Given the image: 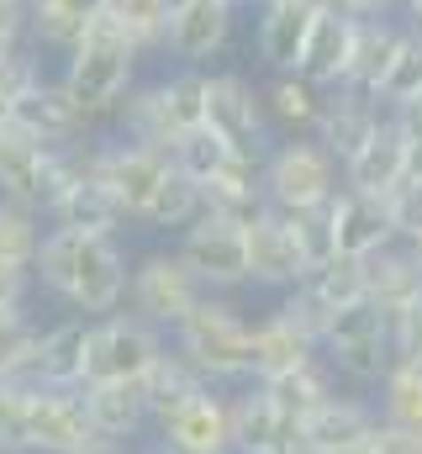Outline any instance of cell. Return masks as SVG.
I'll return each instance as SVG.
<instances>
[{"label":"cell","instance_id":"6da1fadb","mask_svg":"<svg viewBox=\"0 0 422 454\" xmlns=\"http://www.w3.org/2000/svg\"><path fill=\"white\" fill-rule=\"evenodd\" d=\"M127 270H132V254L121 238L74 232V227H48L32 259L37 291L80 317H111L127 307Z\"/></svg>","mask_w":422,"mask_h":454},{"label":"cell","instance_id":"7a4b0ae2","mask_svg":"<svg viewBox=\"0 0 422 454\" xmlns=\"http://www.w3.org/2000/svg\"><path fill=\"white\" fill-rule=\"evenodd\" d=\"M59 80H64V90L74 96L85 127L101 137L106 127H116L127 96H132L137 80H143V53H137L106 16H96V21L85 27V37L59 59Z\"/></svg>","mask_w":422,"mask_h":454},{"label":"cell","instance_id":"3957f363","mask_svg":"<svg viewBox=\"0 0 422 454\" xmlns=\"http://www.w3.org/2000/svg\"><path fill=\"white\" fill-rule=\"evenodd\" d=\"M169 348L222 391H238L254 380V317L238 307V296L207 291L175 328H169Z\"/></svg>","mask_w":422,"mask_h":454},{"label":"cell","instance_id":"277c9868","mask_svg":"<svg viewBox=\"0 0 422 454\" xmlns=\"http://www.w3.org/2000/svg\"><path fill=\"white\" fill-rule=\"evenodd\" d=\"M316 348H322V364L338 375V386H343V391H364V396H370V391L386 380V370L396 364L391 317H386L380 307H370V301L338 312V317L322 328Z\"/></svg>","mask_w":422,"mask_h":454},{"label":"cell","instance_id":"5b68a950","mask_svg":"<svg viewBox=\"0 0 422 454\" xmlns=\"http://www.w3.org/2000/svg\"><path fill=\"white\" fill-rule=\"evenodd\" d=\"M259 185L270 212H322L343 191V169L316 137H280L259 159Z\"/></svg>","mask_w":422,"mask_h":454},{"label":"cell","instance_id":"8992f818","mask_svg":"<svg viewBox=\"0 0 422 454\" xmlns=\"http://www.w3.org/2000/svg\"><path fill=\"white\" fill-rule=\"evenodd\" d=\"M207 296L201 275L185 264V254L175 243H159V248H143L127 270V312L153 323V328H175L196 301Z\"/></svg>","mask_w":422,"mask_h":454},{"label":"cell","instance_id":"52a82bcc","mask_svg":"<svg viewBox=\"0 0 422 454\" xmlns=\"http://www.w3.org/2000/svg\"><path fill=\"white\" fill-rule=\"evenodd\" d=\"M207 127L238 159H254V164L280 143L254 74H243V69H211L207 74Z\"/></svg>","mask_w":422,"mask_h":454},{"label":"cell","instance_id":"ba28073f","mask_svg":"<svg viewBox=\"0 0 422 454\" xmlns=\"http://www.w3.org/2000/svg\"><path fill=\"white\" fill-rule=\"evenodd\" d=\"M164 348H169V333L132 317L127 307L111 312V317H96V328H90V380H143L159 364Z\"/></svg>","mask_w":422,"mask_h":454},{"label":"cell","instance_id":"9c48e42d","mask_svg":"<svg viewBox=\"0 0 422 454\" xmlns=\"http://www.w3.org/2000/svg\"><path fill=\"white\" fill-rule=\"evenodd\" d=\"M175 248L185 254V264L201 275L207 291H222V296L248 291V232L238 223H222V217L201 212L175 238Z\"/></svg>","mask_w":422,"mask_h":454},{"label":"cell","instance_id":"30bf717a","mask_svg":"<svg viewBox=\"0 0 422 454\" xmlns=\"http://www.w3.org/2000/svg\"><path fill=\"white\" fill-rule=\"evenodd\" d=\"M96 169H101V180L111 185V196L121 201L127 223L137 227L143 212H148V201H153V191H159L164 175L175 169V159H169V148H148V143H127V137H116V132H101Z\"/></svg>","mask_w":422,"mask_h":454},{"label":"cell","instance_id":"8fae6325","mask_svg":"<svg viewBox=\"0 0 422 454\" xmlns=\"http://www.w3.org/2000/svg\"><path fill=\"white\" fill-rule=\"evenodd\" d=\"M359 301H364V259H343V254H332L327 264L307 270V275L275 301V307L291 312L301 328H312L316 339H322V328H327L338 312L359 307Z\"/></svg>","mask_w":422,"mask_h":454},{"label":"cell","instance_id":"7c38bea8","mask_svg":"<svg viewBox=\"0 0 422 454\" xmlns=\"http://www.w3.org/2000/svg\"><path fill=\"white\" fill-rule=\"evenodd\" d=\"M164 454H232V391L207 386L175 412H164L148 434Z\"/></svg>","mask_w":422,"mask_h":454},{"label":"cell","instance_id":"4fadbf2b","mask_svg":"<svg viewBox=\"0 0 422 454\" xmlns=\"http://www.w3.org/2000/svg\"><path fill=\"white\" fill-rule=\"evenodd\" d=\"M101 444L90 418H85V396L64 391V386H43L32 380V402H27V454H80Z\"/></svg>","mask_w":422,"mask_h":454},{"label":"cell","instance_id":"5bb4252c","mask_svg":"<svg viewBox=\"0 0 422 454\" xmlns=\"http://www.w3.org/2000/svg\"><path fill=\"white\" fill-rule=\"evenodd\" d=\"M232 454H312L307 423L280 412L259 380L232 391Z\"/></svg>","mask_w":422,"mask_h":454},{"label":"cell","instance_id":"9a60e30c","mask_svg":"<svg viewBox=\"0 0 422 454\" xmlns=\"http://www.w3.org/2000/svg\"><path fill=\"white\" fill-rule=\"evenodd\" d=\"M238 32V5L227 0H191L169 16V37H164V59L180 69H211V59L227 53Z\"/></svg>","mask_w":422,"mask_h":454},{"label":"cell","instance_id":"2e32d148","mask_svg":"<svg viewBox=\"0 0 422 454\" xmlns=\"http://www.w3.org/2000/svg\"><path fill=\"white\" fill-rule=\"evenodd\" d=\"M243 232H248V286H254V291H275V296H285V291L312 270L285 212H270V207H264Z\"/></svg>","mask_w":422,"mask_h":454},{"label":"cell","instance_id":"e0dca14e","mask_svg":"<svg viewBox=\"0 0 422 454\" xmlns=\"http://www.w3.org/2000/svg\"><path fill=\"white\" fill-rule=\"evenodd\" d=\"M48 164H53V143H43L21 121L0 127V201L43 212L48 207Z\"/></svg>","mask_w":422,"mask_h":454},{"label":"cell","instance_id":"ac0fdd59","mask_svg":"<svg viewBox=\"0 0 422 454\" xmlns=\"http://www.w3.org/2000/svg\"><path fill=\"white\" fill-rule=\"evenodd\" d=\"M322 0H275V5H254V59L270 74H291L301 64L307 32H312Z\"/></svg>","mask_w":422,"mask_h":454},{"label":"cell","instance_id":"d6986e66","mask_svg":"<svg viewBox=\"0 0 422 454\" xmlns=\"http://www.w3.org/2000/svg\"><path fill=\"white\" fill-rule=\"evenodd\" d=\"M80 396H85V418L101 444L132 450L143 434H153L143 380H90V386H80Z\"/></svg>","mask_w":422,"mask_h":454},{"label":"cell","instance_id":"ffe728a7","mask_svg":"<svg viewBox=\"0 0 422 454\" xmlns=\"http://www.w3.org/2000/svg\"><path fill=\"white\" fill-rule=\"evenodd\" d=\"M96 148H101V137H96ZM43 223L48 227H74V232H106V238H121V232L132 227L96 164H90L74 185H64V191L53 196V207L43 212Z\"/></svg>","mask_w":422,"mask_h":454},{"label":"cell","instance_id":"44dd1931","mask_svg":"<svg viewBox=\"0 0 422 454\" xmlns=\"http://www.w3.org/2000/svg\"><path fill=\"white\" fill-rule=\"evenodd\" d=\"M386 106L375 101V96H364V90H348V85H338V90H327L322 96V116H316V143L338 159V169L370 143V132L386 121Z\"/></svg>","mask_w":422,"mask_h":454},{"label":"cell","instance_id":"7402d4cb","mask_svg":"<svg viewBox=\"0 0 422 454\" xmlns=\"http://www.w3.org/2000/svg\"><path fill=\"white\" fill-rule=\"evenodd\" d=\"M327 227H332V248L343 259H370L386 243H396L386 196H364V191H348V185L327 201Z\"/></svg>","mask_w":422,"mask_h":454},{"label":"cell","instance_id":"603a6c76","mask_svg":"<svg viewBox=\"0 0 422 454\" xmlns=\"http://www.w3.org/2000/svg\"><path fill=\"white\" fill-rule=\"evenodd\" d=\"M322 359L316 333L301 328L291 312L270 307L264 317H254V380H280L291 370H307Z\"/></svg>","mask_w":422,"mask_h":454},{"label":"cell","instance_id":"cb8c5ba5","mask_svg":"<svg viewBox=\"0 0 422 454\" xmlns=\"http://www.w3.org/2000/svg\"><path fill=\"white\" fill-rule=\"evenodd\" d=\"M90 328H96V317H80V312H64V317L43 323V348H37V375L32 380L80 391L90 380Z\"/></svg>","mask_w":422,"mask_h":454},{"label":"cell","instance_id":"d4e9b609","mask_svg":"<svg viewBox=\"0 0 422 454\" xmlns=\"http://www.w3.org/2000/svg\"><path fill=\"white\" fill-rule=\"evenodd\" d=\"M16 121L27 127V132H37L43 143H74V137H96L90 127H85V116L74 106V96L64 90V80H59V69H43L21 96H16Z\"/></svg>","mask_w":422,"mask_h":454},{"label":"cell","instance_id":"484cf974","mask_svg":"<svg viewBox=\"0 0 422 454\" xmlns=\"http://www.w3.org/2000/svg\"><path fill=\"white\" fill-rule=\"evenodd\" d=\"M402 180H407V132H402L396 116H386L370 132V143L343 164V185L364 191V196H391Z\"/></svg>","mask_w":422,"mask_h":454},{"label":"cell","instance_id":"4316f807","mask_svg":"<svg viewBox=\"0 0 422 454\" xmlns=\"http://www.w3.org/2000/svg\"><path fill=\"white\" fill-rule=\"evenodd\" d=\"M402 43H407V27H402L396 16L354 21V53H348V80H343V85L380 101V85H386V74H391Z\"/></svg>","mask_w":422,"mask_h":454},{"label":"cell","instance_id":"83f0119b","mask_svg":"<svg viewBox=\"0 0 422 454\" xmlns=\"http://www.w3.org/2000/svg\"><path fill=\"white\" fill-rule=\"evenodd\" d=\"M348 53H354V16L322 5L316 21H312V32H307V48H301L296 74H307L322 90H338V85L348 80Z\"/></svg>","mask_w":422,"mask_h":454},{"label":"cell","instance_id":"f1b7e54d","mask_svg":"<svg viewBox=\"0 0 422 454\" xmlns=\"http://www.w3.org/2000/svg\"><path fill=\"white\" fill-rule=\"evenodd\" d=\"M96 16L101 0H27V48L37 59H64Z\"/></svg>","mask_w":422,"mask_h":454},{"label":"cell","instance_id":"f546056e","mask_svg":"<svg viewBox=\"0 0 422 454\" xmlns=\"http://www.w3.org/2000/svg\"><path fill=\"white\" fill-rule=\"evenodd\" d=\"M422 296V264L407 243H386L380 254L364 259V301L380 307L386 317L407 312Z\"/></svg>","mask_w":422,"mask_h":454},{"label":"cell","instance_id":"4dcf8cb0","mask_svg":"<svg viewBox=\"0 0 422 454\" xmlns=\"http://www.w3.org/2000/svg\"><path fill=\"white\" fill-rule=\"evenodd\" d=\"M380 428V412H375V396L364 391H338L307 418V444L316 450H338V444H370Z\"/></svg>","mask_w":422,"mask_h":454},{"label":"cell","instance_id":"1f68e13d","mask_svg":"<svg viewBox=\"0 0 422 454\" xmlns=\"http://www.w3.org/2000/svg\"><path fill=\"white\" fill-rule=\"evenodd\" d=\"M259 96H264V112H270V127L280 132V137H312L316 132V116H322V85H312L307 74H270L264 85H259Z\"/></svg>","mask_w":422,"mask_h":454},{"label":"cell","instance_id":"d6a6232c","mask_svg":"<svg viewBox=\"0 0 422 454\" xmlns=\"http://www.w3.org/2000/svg\"><path fill=\"white\" fill-rule=\"evenodd\" d=\"M201 207L222 223L248 227L259 212H264V185H259V164L254 159H232L222 175H211L201 185Z\"/></svg>","mask_w":422,"mask_h":454},{"label":"cell","instance_id":"836d02e7","mask_svg":"<svg viewBox=\"0 0 422 454\" xmlns=\"http://www.w3.org/2000/svg\"><path fill=\"white\" fill-rule=\"evenodd\" d=\"M207 74L211 69H180V64H169V69L153 80V96H159V106H164V121H169L175 143L207 121Z\"/></svg>","mask_w":422,"mask_h":454},{"label":"cell","instance_id":"e575fe53","mask_svg":"<svg viewBox=\"0 0 422 454\" xmlns=\"http://www.w3.org/2000/svg\"><path fill=\"white\" fill-rule=\"evenodd\" d=\"M370 396H375V412H380L386 428L422 439V364L396 359V364L386 370V380H380Z\"/></svg>","mask_w":422,"mask_h":454},{"label":"cell","instance_id":"d590c367","mask_svg":"<svg viewBox=\"0 0 422 454\" xmlns=\"http://www.w3.org/2000/svg\"><path fill=\"white\" fill-rule=\"evenodd\" d=\"M101 16L143 53V59H159L175 11H169V0H101Z\"/></svg>","mask_w":422,"mask_h":454},{"label":"cell","instance_id":"8d00e7d4","mask_svg":"<svg viewBox=\"0 0 422 454\" xmlns=\"http://www.w3.org/2000/svg\"><path fill=\"white\" fill-rule=\"evenodd\" d=\"M264 386V396L280 407V412H291L296 423H307L316 407L327 402V396H338L343 386H338V375L316 359V364H307V370H291V375H280V380H259Z\"/></svg>","mask_w":422,"mask_h":454},{"label":"cell","instance_id":"74e56055","mask_svg":"<svg viewBox=\"0 0 422 454\" xmlns=\"http://www.w3.org/2000/svg\"><path fill=\"white\" fill-rule=\"evenodd\" d=\"M201 212H207V207H201V185H196L191 175L169 169L164 185L153 191V201H148V212H143V223L137 227H143V232H169V238H180Z\"/></svg>","mask_w":422,"mask_h":454},{"label":"cell","instance_id":"f35d334b","mask_svg":"<svg viewBox=\"0 0 422 454\" xmlns=\"http://www.w3.org/2000/svg\"><path fill=\"white\" fill-rule=\"evenodd\" d=\"M196 391H207V380H201V375L175 354V348H164V354H159V364L143 375V396H148V418H153V423H159L164 412H175L180 402H191Z\"/></svg>","mask_w":422,"mask_h":454},{"label":"cell","instance_id":"ab89813d","mask_svg":"<svg viewBox=\"0 0 422 454\" xmlns=\"http://www.w3.org/2000/svg\"><path fill=\"white\" fill-rule=\"evenodd\" d=\"M37 348H43V323L32 312H0V380H32Z\"/></svg>","mask_w":422,"mask_h":454},{"label":"cell","instance_id":"60d3db41","mask_svg":"<svg viewBox=\"0 0 422 454\" xmlns=\"http://www.w3.org/2000/svg\"><path fill=\"white\" fill-rule=\"evenodd\" d=\"M169 159H175V169H180V175H191L196 185H207L211 175H222L238 153H232V148H227V143L207 127V121H201L196 132H185V137L169 148Z\"/></svg>","mask_w":422,"mask_h":454},{"label":"cell","instance_id":"b9f144b4","mask_svg":"<svg viewBox=\"0 0 422 454\" xmlns=\"http://www.w3.org/2000/svg\"><path fill=\"white\" fill-rule=\"evenodd\" d=\"M43 212H32V207H16V201H0V259L5 264H27L32 270V259H37V248H43Z\"/></svg>","mask_w":422,"mask_h":454},{"label":"cell","instance_id":"7bdbcfd3","mask_svg":"<svg viewBox=\"0 0 422 454\" xmlns=\"http://www.w3.org/2000/svg\"><path fill=\"white\" fill-rule=\"evenodd\" d=\"M418 101H422V37L407 32L402 53H396V64H391L386 85H380V106L391 116H402V112H412Z\"/></svg>","mask_w":422,"mask_h":454},{"label":"cell","instance_id":"ee69618b","mask_svg":"<svg viewBox=\"0 0 422 454\" xmlns=\"http://www.w3.org/2000/svg\"><path fill=\"white\" fill-rule=\"evenodd\" d=\"M43 69H48V64H43L27 43H21V48H5V59H0V127L16 121V96H21Z\"/></svg>","mask_w":422,"mask_h":454},{"label":"cell","instance_id":"f6af8a7d","mask_svg":"<svg viewBox=\"0 0 422 454\" xmlns=\"http://www.w3.org/2000/svg\"><path fill=\"white\" fill-rule=\"evenodd\" d=\"M27 402L32 380H0V450L27 454Z\"/></svg>","mask_w":422,"mask_h":454},{"label":"cell","instance_id":"bcb514c9","mask_svg":"<svg viewBox=\"0 0 422 454\" xmlns=\"http://www.w3.org/2000/svg\"><path fill=\"white\" fill-rule=\"evenodd\" d=\"M386 212H391V232H396V243H418L422 238V185H396L391 196H386Z\"/></svg>","mask_w":422,"mask_h":454},{"label":"cell","instance_id":"7dc6e473","mask_svg":"<svg viewBox=\"0 0 422 454\" xmlns=\"http://www.w3.org/2000/svg\"><path fill=\"white\" fill-rule=\"evenodd\" d=\"M32 291H37L32 270L0 259V312H27V307H32Z\"/></svg>","mask_w":422,"mask_h":454},{"label":"cell","instance_id":"c3c4849f","mask_svg":"<svg viewBox=\"0 0 422 454\" xmlns=\"http://www.w3.org/2000/svg\"><path fill=\"white\" fill-rule=\"evenodd\" d=\"M391 333H396V359L422 364V296L407 307V312H396V317H391Z\"/></svg>","mask_w":422,"mask_h":454},{"label":"cell","instance_id":"681fc988","mask_svg":"<svg viewBox=\"0 0 422 454\" xmlns=\"http://www.w3.org/2000/svg\"><path fill=\"white\" fill-rule=\"evenodd\" d=\"M21 43H27V5L0 0V48H21Z\"/></svg>","mask_w":422,"mask_h":454},{"label":"cell","instance_id":"f907efd6","mask_svg":"<svg viewBox=\"0 0 422 454\" xmlns=\"http://www.w3.org/2000/svg\"><path fill=\"white\" fill-rule=\"evenodd\" d=\"M322 5H332V11H343V16H354V21L396 16V11H402V0H322Z\"/></svg>","mask_w":422,"mask_h":454},{"label":"cell","instance_id":"816d5d0a","mask_svg":"<svg viewBox=\"0 0 422 454\" xmlns=\"http://www.w3.org/2000/svg\"><path fill=\"white\" fill-rule=\"evenodd\" d=\"M370 454H422V439L412 434H396V428H375V439H370Z\"/></svg>","mask_w":422,"mask_h":454},{"label":"cell","instance_id":"f5cc1de1","mask_svg":"<svg viewBox=\"0 0 422 454\" xmlns=\"http://www.w3.org/2000/svg\"><path fill=\"white\" fill-rule=\"evenodd\" d=\"M402 132H407V185H422V121L412 116H396Z\"/></svg>","mask_w":422,"mask_h":454},{"label":"cell","instance_id":"db71d44e","mask_svg":"<svg viewBox=\"0 0 422 454\" xmlns=\"http://www.w3.org/2000/svg\"><path fill=\"white\" fill-rule=\"evenodd\" d=\"M396 21L412 32V37H422V0H402V11H396Z\"/></svg>","mask_w":422,"mask_h":454},{"label":"cell","instance_id":"11a10c76","mask_svg":"<svg viewBox=\"0 0 422 454\" xmlns=\"http://www.w3.org/2000/svg\"><path fill=\"white\" fill-rule=\"evenodd\" d=\"M316 454H370V444H338V450H316Z\"/></svg>","mask_w":422,"mask_h":454},{"label":"cell","instance_id":"9f6ffc18","mask_svg":"<svg viewBox=\"0 0 422 454\" xmlns=\"http://www.w3.org/2000/svg\"><path fill=\"white\" fill-rule=\"evenodd\" d=\"M80 454H127L121 444H90V450H80Z\"/></svg>","mask_w":422,"mask_h":454},{"label":"cell","instance_id":"6f0895ef","mask_svg":"<svg viewBox=\"0 0 422 454\" xmlns=\"http://www.w3.org/2000/svg\"><path fill=\"white\" fill-rule=\"evenodd\" d=\"M127 454H164V450H159V444H153V439H148V444H143V450H127Z\"/></svg>","mask_w":422,"mask_h":454},{"label":"cell","instance_id":"680465c9","mask_svg":"<svg viewBox=\"0 0 422 454\" xmlns=\"http://www.w3.org/2000/svg\"><path fill=\"white\" fill-rule=\"evenodd\" d=\"M407 248H412V254H418V264H422V238H418V243H407Z\"/></svg>","mask_w":422,"mask_h":454},{"label":"cell","instance_id":"91938a15","mask_svg":"<svg viewBox=\"0 0 422 454\" xmlns=\"http://www.w3.org/2000/svg\"><path fill=\"white\" fill-rule=\"evenodd\" d=\"M227 5H238V11H243V5H254V0H227Z\"/></svg>","mask_w":422,"mask_h":454},{"label":"cell","instance_id":"94428289","mask_svg":"<svg viewBox=\"0 0 422 454\" xmlns=\"http://www.w3.org/2000/svg\"><path fill=\"white\" fill-rule=\"evenodd\" d=\"M254 5H275V0H254Z\"/></svg>","mask_w":422,"mask_h":454},{"label":"cell","instance_id":"6125c7cd","mask_svg":"<svg viewBox=\"0 0 422 454\" xmlns=\"http://www.w3.org/2000/svg\"><path fill=\"white\" fill-rule=\"evenodd\" d=\"M0 59H5V48H0Z\"/></svg>","mask_w":422,"mask_h":454},{"label":"cell","instance_id":"be15d7a7","mask_svg":"<svg viewBox=\"0 0 422 454\" xmlns=\"http://www.w3.org/2000/svg\"><path fill=\"white\" fill-rule=\"evenodd\" d=\"M21 5H27V0H21Z\"/></svg>","mask_w":422,"mask_h":454},{"label":"cell","instance_id":"e7e4bbea","mask_svg":"<svg viewBox=\"0 0 422 454\" xmlns=\"http://www.w3.org/2000/svg\"><path fill=\"white\" fill-rule=\"evenodd\" d=\"M0 454H5V450H0Z\"/></svg>","mask_w":422,"mask_h":454}]
</instances>
